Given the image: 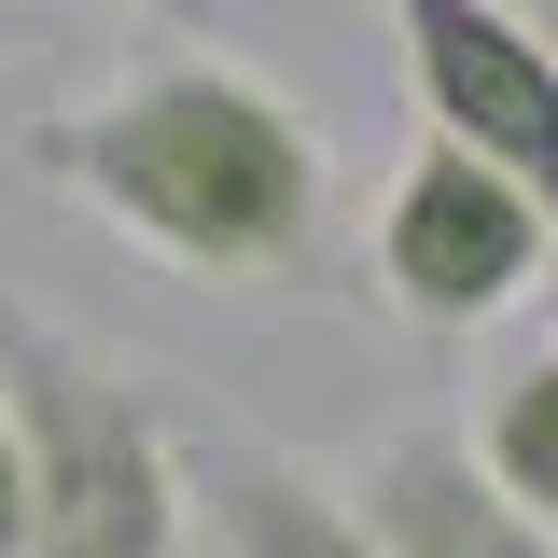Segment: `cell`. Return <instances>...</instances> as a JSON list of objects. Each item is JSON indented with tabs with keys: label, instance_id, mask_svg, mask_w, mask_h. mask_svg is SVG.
<instances>
[{
	"label": "cell",
	"instance_id": "6da1fadb",
	"mask_svg": "<svg viewBox=\"0 0 558 558\" xmlns=\"http://www.w3.org/2000/svg\"><path fill=\"white\" fill-rule=\"evenodd\" d=\"M28 168L196 293H279L322 266V223H336L322 126L238 57H140L126 84L43 112Z\"/></svg>",
	"mask_w": 558,
	"mask_h": 558
},
{
	"label": "cell",
	"instance_id": "7a4b0ae2",
	"mask_svg": "<svg viewBox=\"0 0 558 558\" xmlns=\"http://www.w3.org/2000/svg\"><path fill=\"white\" fill-rule=\"evenodd\" d=\"M0 418L28 447V558H182L196 447L140 363L0 293Z\"/></svg>",
	"mask_w": 558,
	"mask_h": 558
},
{
	"label": "cell",
	"instance_id": "3957f363",
	"mask_svg": "<svg viewBox=\"0 0 558 558\" xmlns=\"http://www.w3.org/2000/svg\"><path fill=\"white\" fill-rule=\"evenodd\" d=\"M545 279H558L545 209L517 196L502 168H475L461 140H418L405 182L377 196V293H391V322H418V336H488Z\"/></svg>",
	"mask_w": 558,
	"mask_h": 558
},
{
	"label": "cell",
	"instance_id": "277c9868",
	"mask_svg": "<svg viewBox=\"0 0 558 558\" xmlns=\"http://www.w3.org/2000/svg\"><path fill=\"white\" fill-rule=\"evenodd\" d=\"M377 14H391V57H405L433 140L502 168L558 238V43L517 0H377Z\"/></svg>",
	"mask_w": 558,
	"mask_h": 558
},
{
	"label": "cell",
	"instance_id": "5b68a950",
	"mask_svg": "<svg viewBox=\"0 0 558 558\" xmlns=\"http://www.w3.org/2000/svg\"><path fill=\"white\" fill-rule=\"evenodd\" d=\"M349 502H363L405 558H558V531H545V517H517V502L475 475L461 433H391V447L349 475Z\"/></svg>",
	"mask_w": 558,
	"mask_h": 558
},
{
	"label": "cell",
	"instance_id": "8992f818",
	"mask_svg": "<svg viewBox=\"0 0 558 558\" xmlns=\"http://www.w3.org/2000/svg\"><path fill=\"white\" fill-rule=\"evenodd\" d=\"M196 502L223 531V558H405L349 502V475H307V461H279L252 433H209L196 447Z\"/></svg>",
	"mask_w": 558,
	"mask_h": 558
},
{
	"label": "cell",
	"instance_id": "52a82bcc",
	"mask_svg": "<svg viewBox=\"0 0 558 558\" xmlns=\"http://www.w3.org/2000/svg\"><path fill=\"white\" fill-rule=\"evenodd\" d=\"M461 447H475V475L502 488L517 517L558 531V349H517V363L488 377L475 418H461Z\"/></svg>",
	"mask_w": 558,
	"mask_h": 558
},
{
	"label": "cell",
	"instance_id": "ba28073f",
	"mask_svg": "<svg viewBox=\"0 0 558 558\" xmlns=\"http://www.w3.org/2000/svg\"><path fill=\"white\" fill-rule=\"evenodd\" d=\"M0 558H28V447H14V418H0Z\"/></svg>",
	"mask_w": 558,
	"mask_h": 558
},
{
	"label": "cell",
	"instance_id": "9c48e42d",
	"mask_svg": "<svg viewBox=\"0 0 558 558\" xmlns=\"http://www.w3.org/2000/svg\"><path fill=\"white\" fill-rule=\"evenodd\" d=\"M140 14H182V28H196V14H209V0H140Z\"/></svg>",
	"mask_w": 558,
	"mask_h": 558
}]
</instances>
